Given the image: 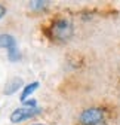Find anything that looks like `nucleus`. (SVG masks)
Here are the masks:
<instances>
[{"mask_svg": "<svg viewBox=\"0 0 120 125\" xmlns=\"http://www.w3.org/2000/svg\"><path fill=\"white\" fill-rule=\"evenodd\" d=\"M52 37L59 42H67L73 36V25L67 20H56L52 24Z\"/></svg>", "mask_w": 120, "mask_h": 125, "instance_id": "nucleus-1", "label": "nucleus"}, {"mask_svg": "<svg viewBox=\"0 0 120 125\" xmlns=\"http://www.w3.org/2000/svg\"><path fill=\"white\" fill-rule=\"evenodd\" d=\"M82 125H99L104 121V110L99 107H91L82 112L79 116Z\"/></svg>", "mask_w": 120, "mask_h": 125, "instance_id": "nucleus-2", "label": "nucleus"}, {"mask_svg": "<svg viewBox=\"0 0 120 125\" xmlns=\"http://www.w3.org/2000/svg\"><path fill=\"white\" fill-rule=\"evenodd\" d=\"M40 113V109L39 107H19V109H15V110L10 113V122L12 124H19L22 121H27L30 118H33L36 115Z\"/></svg>", "mask_w": 120, "mask_h": 125, "instance_id": "nucleus-3", "label": "nucleus"}, {"mask_svg": "<svg viewBox=\"0 0 120 125\" xmlns=\"http://www.w3.org/2000/svg\"><path fill=\"white\" fill-rule=\"evenodd\" d=\"M0 48L6 49V51L15 49L17 48V40L10 34H0Z\"/></svg>", "mask_w": 120, "mask_h": 125, "instance_id": "nucleus-4", "label": "nucleus"}, {"mask_svg": "<svg viewBox=\"0 0 120 125\" xmlns=\"http://www.w3.org/2000/svg\"><path fill=\"white\" fill-rule=\"evenodd\" d=\"M21 86H22V79H21V77H13V79H10V81L6 83L5 94H6V95H10V94L17 92Z\"/></svg>", "mask_w": 120, "mask_h": 125, "instance_id": "nucleus-5", "label": "nucleus"}, {"mask_svg": "<svg viewBox=\"0 0 120 125\" xmlns=\"http://www.w3.org/2000/svg\"><path fill=\"white\" fill-rule=\"evenodd\" d=\"M39 82H33V83H30V85H25L24 86V89H22V94H21V101L24 103V101H27V98H28V95H31V94L39 88Z\"/></svg>", "mask_w": 120, "mask_h": 125, "instance_id": "nucleus-6", "label": "nucleus"}, {"mask_svg": "<svg viewBox=\"0 0 120 125\" xmlns=\"http://www.w3.org/2000/svg\"><path fill=\"white\" fill-rule=\"evenodd\" d=\"M19 51L15 48V49H10V51H8V58L10 60V61H18L19 60Z\"/></svg>", "mask_w": 120, "mask_h": 125, "instance_id": "nucleus-7", "label": "nucleus"}, {"mask_svg": "<svg viewBox=\"0 0 120 125\" xmlns=\"http://www.w3.org/2000/svg\"><path fill=\"white\" fill-rule=\"evenodd\" d=\"M44 6H46V2H30L31 9H43Z\"/></svg>", "mask_w": 120, "mask_h": 125, "instance_id": "nucleus-8", "label": "nucleus"}, {"mask_svg": "<svg viewBox=\"0 0 120 125\" xmlns=\"http://www.w3.org/2000/svg\"><path fill=\"white\" fill-rule=\"evenodd\" d=\"M24 106H25V107H37V101L33 100V98H30V101H28V100L24 101Z\"/></svg>", "mask_w": 120, "mask_h": 125, "instance_id": "nucleus-9", "label": "nucleus"}, {"mask_svg": "<svg viewBox=\"0 0 120 125\" xmlns=\"http://www.w3.org/2000/svg\"><path fill=\"white\" fill-rule=\"evenodd\" d=\"M5 13H6V8H5L3 5H0V20L5 17Z\"/></svg>", "mask_w": 120, "mask_h": 125, "instance_id": "nucleus-10", "label": "nucleus"}, {"mask_svg": "<svg viewBox=\"0 0 120 125\" xmlns=\"http://www.w3.org/2000/svg\"><path fill=\"white\" fill-rule=\"evenodd\" d=\"M33 125H44V124H33Z\"/></svg>", "mask_w": 120, "mask_h": 125, "instance_id": "nucleus-11", "label": "nucleus"}]
</instances>
